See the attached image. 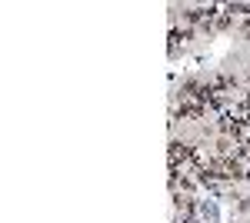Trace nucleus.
<instances>
[{
    "label": "nucleus",
    "instance_id": "obj_1",
    "mask_svg": "<svg viewBox=\"0 0 250 223\" xmlns=\"http://www.w3.org/2000/svg\"><path fill=\"white\" fill-rule=\"evenodd\" d=\"M244 37H250V17L244 20Z\"/></svg>",
    "mask_w": 250,
    "mask_h": 223
}]
</instances>
